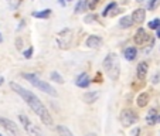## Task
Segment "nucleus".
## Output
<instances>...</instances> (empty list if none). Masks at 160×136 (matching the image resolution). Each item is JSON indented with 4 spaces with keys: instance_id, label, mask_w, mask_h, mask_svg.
Masks as SVG:
<instances>
[{
    "instance_id": "obj_28",
    "label": "nucleus",
    "mask_w": 160,
    "mask_h": 136,
    "mask_svg": "<svg viewBox=\"0 0 160 136\" xmlns=\"http://www.w3.org/2000/svg\"><path fill=\"white\" fill-rule=\"evenodd\" d=\"M160 75H159V74H156V75H154V78H153V84H157V82H159L160 81Z\"/></svg>"
},
{
    "instance_id": "obj_34",
    "label": "nucleus",
    "mask_w": 160,
    "mask_h": 136,
    "mask_svg": "<svg viewBox=\"0 0 160 136\" xmlns=\"http://www.w3.org/2000/svg\"><path fill=\"white\" fill-rule=\"evenodd\" d=\"M136 2H138V3H143V2H145V0H136Z\"/></svg>"
},
{
    "instance_id": "obj_29",
    "label": "nucleus",
    "mask_w": 160,
    "mask_h": 136,
    "mask_svg": "<svg viewBox=\"0 0 160 136\" xmlns=\"http://www.w3.org/2000/svg\"><path fill=\"white\" fill-rule=\"evenodd\" d=\"M139 135H140V129L139 128H136V130L133 132V136H139Z\"/></svg>"
},
{
    "instance_id": "obj_25",
    "label": "nucleus",
    "mask_w": 160,
    "mask_h": 136,
    "mask_svg": "<svg viewBox=\"0 0 160 136\" xmlns=\"http://www.w3.org/2000/svg\"><path fill=\"white\" fill-rule=\"evenodd\" d=\"M98 4H99V0H89V2H88V9H89V10H95Z\"/></svg>"
},
{
    "instance_id": "obj_26",
    "label": "nucleus",
    "mask_w": 160,
    "mask_h": 136,
    "mask_svg": "<svg viewBox=\"0 0 160 136\" xmlns=\"http://www.w3.org/2000/svg\"><path fill=\"white\" fill-rule=\"evenodd\" d=\"M31 55H33V47H30V48H27V50H24L23 51V57L24 58H31Z\"/></svg>"
},
{
    "instance_id": "obj_7",
    "label": "nucleus",
    "mask_w": 160,
    "mask_h": 136,
    "mask_svg": "<svg viewBox=\"0 0 160 136\" xmlns=\"http://www.w3.org/2000/svg\"><path fill=\"white\" fill-rule=\"evenodd\" d=\"M148 40H149V34H148V31H146L145 28L140 27V28H138V30H136L135 37H133V41H135L136 45L146 44V43H148Z\"/></svg>"
},
{
    "instance_id": "obj_4",
    "label": "nucleus",
    "mask_w": 160,
    "mask_h": 136,
    "mask_svg": "<svg viewBox=\"0 0 160 136\" xmlns=\"http://www.w3.org/2000/svg\"><path fill=\"white\" fill-rule=\"evenodd\" d=\"M18 121L21 122V125H23V128H24L26 133H27L28 136H45L41 128H38L37 125H34L26 115L20 113V115H18Z\"/></svg>"
},
{
    "instance_id": "obj_6",
    "label": "nucleus",
    "mask_w": 160,
    "mask_h": 136,
    "mask_svg": "<svg viewBox=\"0 0 160 136\" xmlns=\"http://www.w3.org/2000/svg\"><path fill=\"white\" fill-rule=\"evenodd\" d=\"M0 126L6 129V132H9L12 136H18L20 135V130H18L17 125L12 121V119H7L4 116H0Z\"/></svg>"
},
{
    "instance_id": "obj_11",
    "label": "nucleus",
    "mask_w": 160,
    "mask_h": 136,
    "mask_svg": "<svg viewBox=\"0 0 160 136\" xmlns=\"http://www.w3.org/2000/svg\"><path fill=\"white\" fill-rule=\"evenodd\" d=\"M85 45L89 47V48H98L102 45V38L99 36H89L85 41Z\"/></svg>"
},
{
    "instance_id": "obj_33",
    "label": "nucleus",
    "mask_w": 160,
    "mask_h": 136,
    "mask_svg": "<svg viewBox=\"0 0 160 136\" xmlns=\"http://www.w3.org/2000/svg\"><path fill=\"white\" fill-rule=\"evenodd\" d=\"M0 43H3V37H2V33H0Z\"/></svg>"
},
{
    "instance_id": "obj_38",
    "label": "nucleus",
    "mask_w": 160,
    "mask_h": 136,
    "mask_svg": "<svg viewBox=\"0 0 160 136\" xmlns=\"http://www.w3.org/2000/svg\"><path fill=\"white\" fill-rule=\"evenodd\" d=\"M0 136H2V135H0Z\"/></svg>"
},
{
    "instance_id": "obj_14",
    "label": "nucleus",
    "mask_w": 160,
    "mask_h": 136,
    "mask_svg": "<svg viewBox=\"0 0 160 136\" xmlns=\"http://www.w3.org/2000/svg\"><path fill=\"white\" fill-rule=\"evenodd\" d=\"M123 55L128 61H133L138 55V50H136V47H128V48H125Z\"/></svg>"
},
{
    "instance_id": "obj_3",
    "label": "nucleus",
    "mask_w": 160,
    "mask_h": 136,
    "mask_svg": "<svg viewBox=\"0 0 160 136\" xmlns=\"http://www.w3.org/2000/svg\"><path fill=\"white\" fill-rule=\"evenodd\" d=\"M23 78H24L26 81L30 82L33 87H36L37 89H40L41 92H44V94L50 95V97H57V91H55V88L52 87V85H50L48 82H45V81H42V79H40L36 74L24 73V74H23Z\"/></svg>"
},
{
    "instance_id": "obj_19",
    "label": "nucleus",
    "mask_w": 160,
    "mask_h": 136,
    "mask_svg": "<svg viewBox=\"0 0 160 136\" xmlns=\"http://www.w3.org/2000/svg\"><path fill=\"white\" fill-rule=\"evenodd\" d=\"M88 7V0H78V3L75 4V9H74V12L78 14V13H82L85 12V9Z\"/></svg>"
},
{
    "instance_id": "obj_31",
    "label": "nucleus",
    "mask_w": 160,
    "mask_h": 136,
    "mask_svg": "<svg viewBox=\"0 0 160 136\" xmlns=\"http://www.w3.org/2000/svg\"><path fill=\"white\" fill-rule=\"evenodd\" d=\"M156 37H157V38H160V28H157V30H156Z\"/></svg>"
},
{
    "instance_id": "obj_18",
    "label": "nucleus",
    "mask_w": 160,
    "mask_h": 136,
    "mask_svg": "<svg viewBox=\"0 0 160 136\" xmlns=\"http://www.w3.org/2000/svg\"><path fill=\"white\" fill-rule=\"evenodd\" d=\"M57 132L60 136H74V133L65 125H57Z\"/></svg>"
},
{
    "instance_id": "obj_10",
    "label": "nucleus",
    "mask_w": 160,
    "mask_h": 136,
    "mask_svg": "<svg viewBox=\"0 0 160 136\" xmlns=\"http://www.w3.org/2000/svg\"><path fill=\"white\" fill-rule=\"evenodd\" d=\"M89 84H91V78H89V75H88L87 73L79 74V75L77 77V79H75V85L77 87H79V88H88L89 87Z\"/></svg>"
},
{
    "instance_id": "obj_9",
    "label": "nucleus",
    "mask_w": 160,
    "mask_h": 136,
    "mask_svg": "<svg viewBox=\"0 0 160 136\" xmlns=\"http://www.w3.org/2000/svg\"><path fill=\"white\" fill-rule=\"evenodd\" d=\"M130 17H132L133 23H136V24H142L143 21H145V18H146V10L145 9L133 10L132 14H130Z\"/></svg>"
},
{
    "instance_id": "obj_13",
    "label": "nucleus",
    "mask_w": 160,
    "mask_h": 136,
    "mask_svg": "<svg viewBox=\"0 0 160 136\" xmlns=\"http://www.w3.org/2000/svg\"><path fill=\"white\" fill-rule=\"evenodd\" d=\"M98 98H99V94H98L97 91H88V92L84 94V101L87 103H94Z\"/></svg>"
},
{
    "instance_id": "obj_23",
    "label": "nucleus",
    "mask_w": 160,
    "mask_h": 136,
    "mask_svg": "<svg viewBox=\"0 0 160 136\" xmlns=\"http://www.w3.org/2000/svg\"><path fill=\"white\" fill-rule=\"evenodd\" d=\"M149 28H152V30L160 28V18H153L152 21H149Z\"/></svg>"
},
{
    "instance_id": "obj_17",
    "label": "nucleus",
    "mask_w": 160,
    "mask_h": 136,
    "mask_svg": "<svg viewBox=\"0 0 160 136\" xmlns=\"http://www.w3.org/2000/svg\"><path fill=\"white\" fill-rule=\"evenodd\" d=\"M51 12H52L51 9H44V10H40V12H34L31 16L36 18H48L51 16Z\"/></svg>"
},
{
    "instance_id": "obj_35",
    "label": "nucleus",
    "mask_w": 160,
    "mask_h": 136,
    "mask_svg": "<svg viewBox=\"0 0 160 136\" xmlns=\"http://www.w3.org/2000/svg\"><path fill=\"white\" fill-rule=\"evenodd\" d=\"M88 136H97V135H95V133H89V135H88Z\"/></svg>"
},
{
    "instance_id": "obj_1",
    "label": "nucleus",
    "mask_w": 160,
    "mask_h": 136,
    "mask_svg": "<svg viewBox=\"0 0 160 136\" xmlns=\"http://www.w3.org/2000/svg\"><path fill=\"white\" fill-rule=\"evenodd\" d=\"M10 88H12V91H14L16 94L23 98V101L30 106V109L38 116L40 121H41L45 126H48V128L54 126V121H52L50 112L47 111L45 105L40 101V98L37 97V95H34L31 91H28V89H26V88H23L21 85H18L17 82H10Z\"/></svg>"
},
{
    "instance_id": "obj_16",
    "label": "nucleus",
    "mask_w": 160,
    "mask_h": 136,
    "mask_svg": "<svg viewBox=\"0 0 160 136\" xmlns=\"http://www.w3.org/2000/svg\"><path fill=\"white\" fill-rule=\"evenodd\" d=\"M132 24H133V20L130 16H123L119 20V27H122V28H129V27H132Z\"/></svg>"
},
{
    "instance_id": "obj_30",
    "label": "nucleus",
    "mask_w": 160,
    "mask_h": 136,
    "mask_svg": "<svg viewBox=\"0 0 160 136\" xmlns=\"http://www.w3.org/2000/svg\"><path fill=\"white\" fill-rule=\"evenodd\" d=\"M4 84V78H3V77H2V75H0V87H2V85H3Z\"/></svg>"
},
{
    "instance_id": "obj_20",
    "label": "nucleus",
    "mask_w": 160,
    "mask_h": 136,
    "mask_svg": "<svg viewBox=\"0 0 160 136\" xmlns=\"http://www.w3.org/2000/svg\"><path fill=\"white\" fill-rule=\"evenodd\" d=\"M116 7H118V4H116L115 2H112V3H109L108 6L105 7V10H103V12H102V16H103V17H106V16H109V14H111V13H113V12H115V10H116Z\"/></svg>"
},
{
    "instance_id": "obj_24",
    "label": "nucleus",
    "mask_w": 160,
    "mask_h": 136,
    "mask_svg": "<svg viewBox=\"0 0 160 136\" xmlns=\"http://www.w3.org/2000/svg\"><path fill=\"white\" fill-rule=\"evenodd\" d=\"M159 6H160V0H149V3H148L149 10H156Z\"/></svg>"
},
{
    "instance_id": "obj_22",
    "label": "nucleus",
    "mask_w": 160,
    "mask_h": 136,
    "mask_svg": "<svg viewBox=\"0 0 160 136\" xmlns=\"http://www.w3.org/2000/svg\"><path fill=\"white\" fill-rule=\"evenodd\" d=\"M98 20V16L95 14V13H91V14L85 16L84 17V21L87 23V24H91V23H95V21Z\"/></svg>"
},
{
    "instance_id": "obj_2",
    "label": "nucleus",
    "mask_w": 160,
    "mask_h": 136,
    "mask_svg": "<svg viewBox=\"0 0 160 136\" xmlns=\"http://www.w3.org/2000/svg\"><path fill=\"white\" fill-rule=\"evenodd\" d=\"M102 67L103 71L108 74L112 81H116L119 78V75H121V64H119V58L115 53L106 54L105 60L102 63Z\"/></svg>"
},
{
    "instance_id": "obj_21",
    "label": "nucleus",
    "mask_w": 160,
    "mask_h": 136,
    "mask_svg": "<svg viewBox=\"0 0 160 136\" xmlns=\"http://www.w3.org/2000/svg\"><path fill=\"white\" fill-rule=\"evenodd\" d=\"M50 78H51L54 82H57V84H61V85L64 84V78L61 77L60 73H57V71H52V73L50 74Z\"/></svg>"
},
{
    "instance_id": "obj_36",
    "label": "nucleus",
    "mask_w": 160,
    "mask_h": 136,
    "mask_svg": "<svg viewBox=\"0 0 160 136\" xmlns=\"http://www.w3.org/2000/svg\"><path fill=\"white\" fill-rule=\"evenodd\" d=\"M157 122H160V116H157Z\"/></svg>"
},
{
    "instance_id": "obj_5",
    "label": "nucleus",
    "mask_w": 160,
    "mask_h": 136,
    "mask_svg": "<svg viewBox=\"0 0 160 136\" xmlns=\"http://www.w3.org/2000/svg\"><path fill=\"white\" fill-rule=\"evenodd\" d=\"M119 119H121V123L123 128H130L132 125H135L136 122H138L139 116H138V113H135V111H132V109H123V111L121 112Z\"/></svg>"
},
{
    "instance_id": "obj_8",
    "label": "nucleus",
    "mask_w": 160,
    "mask_h": 136,
    "mask_svg": "<svg viewBox=\"0 0 160 136\" xmlns=\"http://www.w3.org/2000/svg\"><path fill=\"white\" fill-rule=\"evenodd\" d=\"M148 70H149V65L146 61H140L139 64H138V67H136V77H138V79H145L146 77H148Z\"/></svg>"
},
{
    "instance_id": "obj_37",
    "label": "nucleus",
    "mask_w": 160,
    "mask_h": 136,
    "mask_svg": "<svg viewBox=\"0 0 160 136\" xmlns=\"http://www.w3.org/2000/svg\"><path fill=\"white\" fill-rule=\"evenodd\" d=\"M67 2H71V0H67Z\"/></svg>"
},
{
    "instance_id": "obj_27",
    "label": "nucleus",
    "mask_w": 160,
    "mask_h": 136,
    "mask_svg": "<svg viewBox=\"0 0 160 136\" xmlns=\"http://www.w3.org/2000/svg\"><path fill=\"white\" fill-rule=\"evenodd\" d=\"M21 44H23V40H21L20 37H18V38L16 40V45H17V48H18V50H21Z\"/></svg>"
},
{
    "instance_id": "obj_32",
    "label": "nucleus",
    "mask_w": 160,
    "mask_h": 136,
    "mask_svg": "<svg viewBox=\"0 0 160 136\" xmlns=\"http://www.w3.org/2000/svg\"><path fill=\"white\" fill-rule=\"evenodd\" d=\"M60 4L61 6H65V0H60Z\"/></svg>"
},
{
    "instance_id": "obj_15",
    "label": "nucleus",
    "mask_w": 160,
    "mask_h": 136,
    "mask_svg": "<svg viewBox=\"0 0 160 136\" xmlns=\"http://www.w3.org/2000/svg\"><path fill=\"white\" fill-rule=\"evenodd\" d=\"M157 111L156 109H150L149 111V113H148V116H146V122H148V125H154V123H157Z\"/></svg>"
},
{
    "instance_id": "obj_12",
    "label": "nucleus",
    "mask_w": 160,
    "mask_h": 136,
    "mask_svg": "<svg viewBox=\"0 0 160 136\" xmlns=\"http://www.w3.org/2000/svg\"><path fill=\"white\" fill-rule=\"evenodd\" d=\"M148 103H149V94L148 92H140L138 95V98H136V105L139 108H145V106H148Z\"/></svg>"
}]
</instances>
